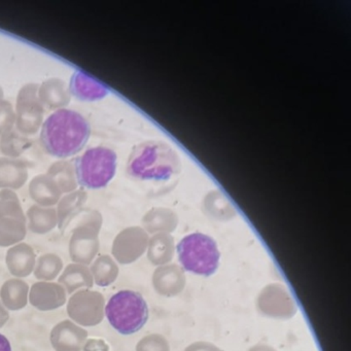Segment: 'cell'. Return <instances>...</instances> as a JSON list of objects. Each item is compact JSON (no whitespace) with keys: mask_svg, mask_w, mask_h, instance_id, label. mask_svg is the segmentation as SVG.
I'll return each instance as SVG.
<instances>
[{"mask_svg":"<svg viewBox=\"0 0 351 351\" xmlns=\"http://www.w3.org/2000/svg\"><path fill=\"white\" fill-rule=\"evenodd\" d=\"M182 168L178 152L162 141L139 143L132 149L127 162V173L131 178L158 184L176 182Z\"/></svg>","mask_w":351,"mask_h":351,"instance_id":"cell-1","label":"cell"},{"mask_svg":"<svg viewBox=\"0 0 351 351\" xmlns=\"http://www.w3.org/2000/svg\"><path fill=\"white\" fill-rule=\"evenodd\" d=\"M87 337V330L64 320L53 328L50 339L56 351H82Z\"/></svg>","mask_w":351,"mask_h":351,"instance_id":"cell-7","label":"cell"},{"mask_svg":"<svg viewBox=\"0 0 351 351\" xmlns=\"http://www.w3.org/2000/svg\"><path fill=\"white\" fill-rule=\"evenodd\" d=\"M176 248L180 263L186 271L210 276L219 267L221 254L217 242L205 234H190L180 240Z\"/></svg>","mask_w":351,"mask_h":351,"instance_id":"cell-5","label":"cell"},{"mask_svg":"<svg viewBox=\"0 0 351 351\" xmlns=\"http://www.w3.org/2000/svg\"><path fill=\"white\" fill-rule=\"evenodd\" d=\"M69 89L75 98L83 101H96L110 94V90L101 82L82 71L73 73Z\"/></svg>","mask_w":351,"mask_h":351,"instance_id":"cell-9","label":"cell"},{"mask_svg":"<svg viewBox=\"0 0 351 351\" xmlns=\"http://www.w3.org/2000/svg\"><path fill=\"white\" fill-rule=\"evenodd\" d=\"M36 254L34 250L25 244L16 246L7 254V265L10 272L18 277H27L34 271Z\"/></svg>","mask_w":351,"mask_h":351,"instance_id":"cell-10","label":"cell"},{"mask_svg":"<svg viewBox=\"0 0 351 351\" xmlns=\"http://www.w3.org/2000/svg\"><path fill=\"white\" fill-rule=\"evenodd\" d=\"M9 318V312H8V310L3 307V304H1V302H0V328H3V326L7 324Z\"/></svg>","mask_w":351,"mask_h":351,"instance_id":"cell-15","label":"cell"},{"mask_svg":"<svg viewBox=\"0 0 351 351\" xmlns=\"http://www.w3.org/2000/svg\"><path fill=\"white\" fill-rule=\"evenodd\" d=\"M104 304L101 293L84 289L69 299L67 312L69 317L81 326H94L104 319Z\"/></svg>","mask_w":351,"mask_h":351,"instance_id":"cell-6","label":"cell"},{"mask_svg":"<svg viewBox=\"0 0 351 351\" xmlns=\"http://www.w3.org/2000/svg\"><path fill=\"white\" fill-rule=\"evenodd\" d=\"M106 314L114 330L122 335H132L147 324L149 308L141 293L126 289L110 298Z\"/></svg>","mask_w":351,"mask_h":351,"instance_id":"cell-3","label":"cell"},{"mask_svg":"<svg viewBox=\"0 0 351 351\" xmlns=\"http://www.w3.org/2000/svg\"><path fill=\"white\" fill-rule=\"evenodd\" d=\"M91 136L89 122L75 110H57L43 125L40 141L46 151L54 157H73L87 145Z\"/></svg>","mask_w":351,"mask_h":351,"instance_id":"cell-2","label":"cell"},{"mask_svg":"<svg viewBox=\"0 0 351 351\" xmlns=\"http://www.w3.org/2000/svg\"><path fill=\"white\" fill-rule=\"evenodd\" d=\"M118 167V156L104 147L87 149L75 162L79 184L90 190L106 188L114 178Z\"/></svg>","mask_w":351,"mask_h":351,"instance_id":"cell-4","label":"cell"},{"mask_svg":"<svg viewBox=\"0 0 351 351\" xmlns=\"http://www.w3.org/2000/svg\"><path fill=\"white\" fill-rule=\"evenodd\" d=\"M28 293L27 283L20 279H10L0 289V298L8 309L16 311L27 305Z\"/></svg>","mask_w":351,"mask_h":351,"instance_id":"cell-11","label":"cell"},{"mask_svg":"<svg viewBox=\"0 0 351 351\" xmlns=\"http://www.w3.org/2000/svg\"><path fill=\"white\" fill-rule=\"evenodd\" d=\"M0 351H12L11 343L7 337L0 334Z\"/></svg>","mask_w":351,"mask_h":351,"instance_id":"cell-16","label":"cell"},{"mask_svg":"<svg viewBox=\"0 0 351 351\" xmlns=\"http://www.w3.org/2000/svg\"><path fill=\"white\" fill-rule=\"evenodd\" d=\"M59 283L66 289L67 293H73L81 287H93V276L85 265L71 264L59 277Z\"/></svg>","mask_w":351,"mask_h":351,"instance_id":"cell-12","label":"cell"},{"mask_svg":"<svg viewBox=\"0 0 351 351\" xmlns=\"http://www.w3.org/2000/svg\"><path fill=\"white\" fill-rule=\"evenodd\" d=\"M62 268L63 263L58 256L45 254L38 258L34 275L36 278L42 280H53L58 276Z\"/></svg>","mask_w":351,"mask_h":351,"instance_id":"cell-14","label":"cell"},{"mask_svg":"<svg viewBox=\"0 0 351 351\" xmlns=\"http://www.w3.org/2000/svg\"><path fill=\"white\" fill-rule=\"evenodd\" d=\"M29 302L40 311H50L66 303V293L63 287L54 282H38L29 291Z\"/></svg>","mask_w":351,"mask_h":351,"instance_id":"cell-8","label":"cell"},{"mask_svg":"<svg viewBox=\"0 0 351 351\" xmlns=\"http://www.w3.org/2000/svg\"><path fill=\"white\" fill-rule=\"evenodd\" d=\"M118 269L108 256H100L91 267V274L99 287L110 285L116 278Z\"/></svg>","mask_w":351,"mask_h":351,"instance_id":"cell-13","label":"cell"}]
</instances>
